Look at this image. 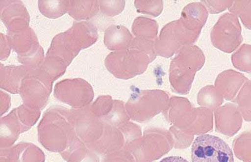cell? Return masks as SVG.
Returning <instances> with one entry per match:
<instances>
[{
	"label": "cell",
	"instance_id": "1",
	"mask_svg": "<svg viewBox=\"0 0 251 162\" xmlns=\"http://www.w3.org/2000/svg\"><path fill=\"white\" fill-rule=\"evenodd\" d=\"M192 162H234L230 146L214 135H203L192 146Z\"/></svg>",
	"mask_w": 251,
	"mask_h": 162
},
{
	"label": "cell",
	"instance_id": "2",
	"mask_svg": "<svg viewBox=\"0 0 251 162\" xmlns=\"http://www.w3.org/2000/svg\"><path fill=\"white\" fill-rule=\"evenodd\" d=\"M44 153L37 146L18 145L1 152V162H44Z\"/></svg>",
	"mask_w": 251,
	"mask_h": 162
},
{
	"label": "cell",
	"instance_id": "6",
	"mask_svg": "<svg viewBox=\"0 0 251 162\" xmlns=\"http://www.w3.org/2000/svg\"><path fill=\"white\" fill-rule=\"evenodd\" d=\"M160 162H188L181 157L172 156L161 160Z\"/></svg>",
	"mask_w": 251,
	"mask_h": 162
},
{
	"label": "cell",
	"instance_id": "4",
	"mask_svg": "<svg viewBox=\"0 0 251 162\" xmlns=\"http://www.w3.org/2000/svg\"><path fill=\"white\" fill-rule=\"evenodd\" d=\"M242 5L239 14L244 25L251 30V1H239Z\"/></svg>",
	"mask_w": 251,
	"mask_h": 162
},
{
	"label": "cell",
	"instance_id": "5",
	"mask_svg": "<svg viewBox=\"0 0 251 162\" xmlns=\"http://www.w3.org/2000/svg\"><path fill=\"white\" fill-rule=\"evenodd\" d=\"M100 161H99L98 157L97 155L95 154V153H94L93 152H92L91 150L90 152H89L88 154H87L86 156L84 157H83L82 159L79 160V161H78L76 162H99Z\"/></svg>",
	"mask_w": 251,
	"mask_h": 162
},
{
	"label": "cell",
	"instance_id": "3",
	"mask_svg": "<svg viewBox=\"0 0 251 162\" xmlns=\"http://www.w3.org/2000/svg\"><path fill=\"white\" fill-rule=\"evenodd\" d=\"M235 65L243 72L251 73V45H244L234 55Z\"/></svg>",
	"mask_w": 251,
	"mask_h": 162
}]
</instances>
